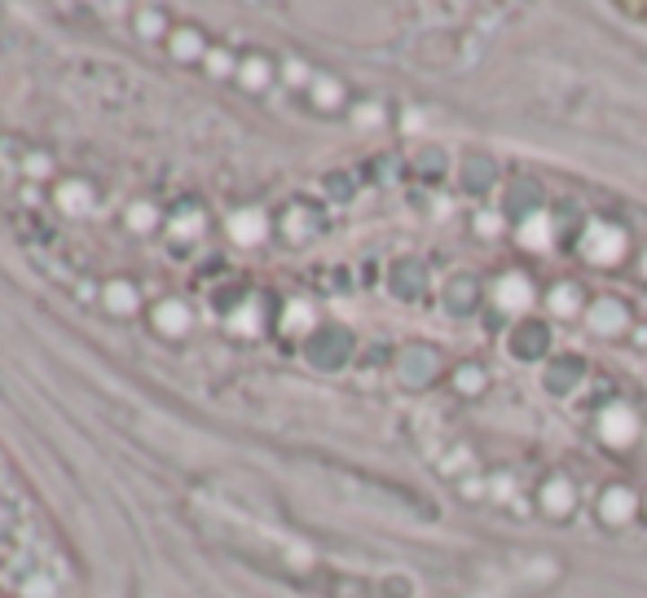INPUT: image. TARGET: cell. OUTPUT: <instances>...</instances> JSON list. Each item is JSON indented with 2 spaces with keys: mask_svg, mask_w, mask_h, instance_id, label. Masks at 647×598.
<instances>
[{
  "mask_svg": "<svg viewBox=\"0 0 647 598\" xmlns=\"http://www.w3.org/2000/svg\"><path fill=\"white\" fill-rule=\"evenodd\" d=\"M590 256H621V233L616 229H590Z\"/></svg>",
  "mask_w": 647,
  "mask_h": 598,
  "instance_id": "1",
  "label": "cell"
},
{
  "mask_svg": "<svg viewBox=\"0 0 647 598\" xmlns=\"http://www.w3.org/2000/svg\"><path fill=\"white\" fill-rule=\"evenodd\" d=\"M604 431H607V440H625V435L634 431V418H630L625 409H612L604 418Z\"/></svg>",
  "mask_w": 647,
  "mask_h": 598,
  "instance_id": "2",
  "label": "cell"
},
{
  "mask_svg": "<svg viewBox=\"0 0 647 598\" xmlns=\"http://www.w3.org/2000/svg\"><path fill=\"white\" fill-rule=\"evenodd\" d=\"M498 299H502L507 308H524V299H528V286H524L519 277H507V282L498 286Z\"/></svg>",
  "mask_w": 647,
  "mask_h": 598,
  "instance_id": "3",
  "label": "cell"
},
{
  "mask_svg": "<svg viewBox=\"0 0 647 598\" xmlns=\"http://www.w3.org/2000/svg\"><path fill=\"white\" fill-rule=\"evenodd\" d=\"M604 511H607V519H625L630 497H625V493H612V497H604Z\"/></svg>",
  "mask_w": 647,
  "mask_h": 598,
  "instance_id": "4",
  "label": "cell"
},
{
  "mask_svg": "<svg viewBox=\"0 0 647 598\" xmlns=\"http://www.w3.org/2000/svg\"><path fill=\"white\" fill-rule=\"evenodd\" d=\"M595 326L599 330H616L621 326V308H595Z\"/></svg>",
  "mask_w": 647,
  "mask_h": 598,
  "instance_id": "5",
  "label": "cell"
},
{
  "mask_svg": "<svg viewBox=\"0 0 647 598\" xmlns=\"http://www.w3.org/2000/svg\"><path fill=\"white\" fill-rule=\"evenodd\" d=\"M568 497H572V493H568V484H551V488H546V506H551V511H563V506H568Z\"/></svg>",
  "mask_w": 647,
  "mask_h": 598,
  "instance_id": "6",
  "label": "cell"
},
{
  "mask_svg": "<svg viewBox=\"0 0 647 598\" xmlns=\"http://www.w3.org/2000/svg\"><path fill=\"white\" fill-rule=\"evenodd\" d=\"M524 242H528V247H542V242H546V224H542V220H528V224H524Z\"/></svg>",
  "mask_w": 647,
  "mask_h": 598,
  "instance_id": "7",
  "label": "cell"
},
{
  "mask_svg": "<svg viewBox=\"0 0 647 598\" xmlns=\"http://www.w3.org/2000/svg\"><path fill=\"white\" fill-rule=\"evenodd\" d=\"M572 303H577V295H572V291H555V308H560V312H568Z\"/></svg>",
  "mask_w": 647,
  "mask_h": 598,
  "instance_id": "8",
  "label": "cell"
}]
</instances>
